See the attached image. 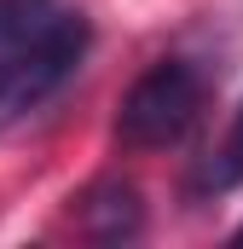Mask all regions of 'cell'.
Wrapping results in <instances>:
<instances>
[{
	"label": "cell",
	"instance_id": "6da1fadb",
	"mask_svg": "<svg viewBox=\"0 0 243 249\" xmlns=\"http://www.w3.org/2000/svg\"><path fill=\"white\" fill-rule=\"evenodd\" d=\"M93 23L69 0H0V127L41 116L87 64Z\"/></svg>",
	"mask_w": 243,
	"mask_h": 249
},
{
	"label": "cell",
	"instance_id": "5b68a950",
	"mask_svg": "<svg viewBox=\"0 0 243 249\" xmlns=\"http://www.w3.org/2000/svg\"><path fill=\"white\" fill-rule=\"evenodd\" d=\"M238 244H243V226H238Z\"/></svg>",
	"mask_w": 243,
	"mask_h": 249
},
{
	"label": "cell",
	"instance_id": "277c9868",
	"mask_svg": "<svg viewBox=\"0 0 243 249\" xmlns=\"http://www.w3.org/2000/svg\"><path fill=\"white\" fill-rule=\"evenodd\" d=\"M238 186H243V99L226 122V133L214 139V151L191 168V197H226Z\"/></svg>",
	"mask_w": 243,
	"mask_h": 249
},
{
	"label": "cell",
	"instance_id": "7a4b0ae2",
	"mask_svg": "<svg viewBox=\"0 0 243 249\" xmlns=\"http://www.w3.org/2000/svg\"><path fill=\"white\" fill-rule=\"evenodd\" d=\"M208 105V75L191 58H156L116 105V145L122 151H174L191 139Z\"/></svg>",
	"mask_w": 243,
	"mask_h": 249
},
{
	"label": "cell",
	"instance_id": "3957f363",
	"mask_svg": "<svg viewBox=\"0 0 243 249\" xmlns=\"http://www.w3.org/2000/svg\"><path fill=\"white\" fill-rule=\"evenodd\" d=\"M75 209H69V220H75V232L81 238H93V244H127V238H139L145 232V203H139V191L133 180H93V186L81 191V197H69Z\"/></svg>",
	"mask_w": 243,
	"mask_h": 249
}]
</instances>
